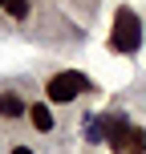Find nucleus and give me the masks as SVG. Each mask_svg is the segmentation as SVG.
I'll return each instance as SVG.
<instances>
[{"label": "nucleus", "mask_w": 146, "mask_h": 154, "mask_svg": "<svg viewBox=\"0 0 146 154\" xmlns=\"http://www.w3.org/2000/svg\"><path fill=\"white\" fill-rule=\"evenodd\" d=\"M85 89H89V77L77 73V69H65V73H53V77H49L45 97L53 101V106H69V101H77Z\"/></svg>", "instance_id": "f03ea898"}, {"label": "nucleus", "mask_w": 146, "mask_h": 154, "mask_svg": "<svg viewBox=\"0 0 146 154\" xmlns=\"http://www.w3.org/2000/svg\"><path fill=\"white\" fill-rule=\"evenodd\" d=\"M4 12L12 16V20H24V16H29V0H4Z\"/></svg>", "instance_id": "39448f33"}, {"label": "nucleus", "mask_w": 146, "mask_h": 154, "mask_svg": "<svg viewBox=\"0 0 146 154\" xmlns=\"http://www.w3.org/2000/svg\"><path fill=\"white\" fill-rule=\"evenodd\" d=\"M29 114V106L20 101V93L16 89H0V118L4 122H16V118H24Z\"/></svg>", "instance_id": "20e7f679"}, {"label": "nucleus", "mask_w": 146, "mask_h": 154, "mask_svg": "<svg viewBox=\"0 0 146 154\" xmlns=\"http://www.w3.org/2000/svg\"><path fill=\"white\" fill-rule=\"evenodd\" d=\"M8 154H37V150H33V146H12Z\"/></svg>", "instance_id": "423d86ee"}, {"label": "nucleus", "mask_w": 146, "mask_h": 154, "mask_svg": "<svg viewBox=\"0 0 146 154\" xmlns=\"http://www.w3.org/2000/svg\"><path fill=\"white\" fill-rule=\"evenodd\" d=\"M0 8H4V0H0Z\"/></svg>", "instance_id": "0eeeda50"}, {"label": "nucleus", "mask_w": 146, "mask_h": 154, "mask_svg": "<svg viewBox=\"0 0 146 154\" xmlns=\"http://www.w3.org/2000/svg\"><path fill=\"white\" fill-rule=\"evenodd\" d=\"M24 118H29V122H33V130H41V134H49V130H53V101H33V106H29V114H24Z\"/></svg>", "instance_id": "7ed1b4c3"}, {"label": "nucleus", "mask_w": 146, "mask_h": 154, "mask_svg": "<svg viewBox=\"0 0 146 154\" xmlns=\"http://www.w3.org/2000/svg\"><path fill=\"white\" fill-rule=\"evenodd\" d=\"M138 45H142V16L134 8H118L114 29H110V49L114 53H138Z\"/></svg>", "instance_id": "f257e3e1"}]
</instances>
